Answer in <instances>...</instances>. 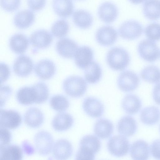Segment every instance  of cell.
<instances>
[{
  "mask_svg": "<svg viewBox=\"0 0 160 160\" xmlns=\"http://www.w3.org/2000/svg\"><path fill=\"white\" fill-rule=\"evenodd\" d=\"M122 107L126 113L133 114L139 111L142 107V102L137 96L132 94H128L122 99Z\"/></svg>",
  "mask_w": 160,
  "mask_h": 160,
  "instance_id": "29",
  "label": "cell"
},
{
  "mask_svg": "<svg viewBox=\"0 0 160 160\" xmlns=\"http://www.w3.org/2000/svg\"><path fill=\"white\" fill-rule=\"evenodd\" d=\"M150 151L155 158L160 159V140L154 141L150 146Z\"/></svg>",
  "mask_w": 160,
  "mask_h": 160,
  "instance_id": "43",
  "label": "cell"
},
{
  "mask_svg": "<svg viewBox=\"0 0 160 160\" xmlns=\"http://www.w3.org/2000/svg\"><path fill=\"white\" fill-rule=\"evenodd\" d=\"M107 64L113 70L121 71L128 66L130 58L128 52L119 47L112 48L108 52L106 57Z\"/></svg>",
  "mask_w": 160,
  "mask_h": 160,
  "instance_id": "2",
  "label": "cell"
},
{
  "mask_svg": "<svg viewBox=\"0 0 160 160\" xmlns=\"http://www.w3.org/2000/svg\"><path fill=\"white\" fill-rule=\"evenodd\" d=\"M143 32L142 25L138 22L133 20L126 21L120 27L118 32L122 38L133 40L140 37Z\"/></svg>",
  "mask_w": 160,
  "mask_h": 160,
  "instance_id": "8",
  "label": "cell"
},
{
  "mask_svg": "<svg viewBox=\"0 0 160 160\" xmlns=\"http://www.w3.org/2000/svg\"><path fill=\"white\" fill-rule=\"evenodd\" d=\"M22 148L25 153L27 155H30L34 152V149L30 143L26 141L22 143Z\"/></svg>",
  "mask_w": 160,
  "mask_h": 160,
  "instance_id": "46",
  "label": "cell"
},
{
  "mask_svg": "<svg viewBox=\"0 0 160 160\" xmlns=\"http://www.w3.org/2000/svg\"><path fill=\"white\" fill-rule=\"evenodd\" d=\"M113 124L110 120L105 118H101L95 123L94 131L95 134L101 139L109 138L113 131Z\"/></svg>",
  "mask_w": 160,
  "mask_h": 160,
  "instance_id": "25",
  "label": "cell"
},
{
  "mask_svg": "<svg viewBox=\"0 0 160 160\" xmlns=\"http://www.w3.org/2000/svg\"><path fill=\"white\" fill-rule=\"evenodd\" d=\"M143 12L148 19L155 20L160 18V0H147L143 6Z\"/></svg>",
  "mask_w": 160,
  "mask_h": 160,
  "instance_id": "31",
  "label": "cell"
},
{
  "mask_svg": "<svg viewBox=\"0 0 160 160\" xmlns=\"http://www.w3.org/2000/svg\"><path fill=\"white\" fill-rule=\"evenodd\" d=\"M101 147V142L97 137L92 135L85 136L80 141L76 159L94 160L95 155L99 151Z\"/></svg>",
  "mask_w": 160,
  "mask_h": 160,
  "instance_id": "1",
  "label": "cell"
},
{
  "mask_svg": "<svg viewBox=\"0 0 160 160\" xmlns=\"http://www.w3.org/2000/svg\"><path fill=\"white\" fill-rule=\"evenodd\" d=\"M27 3L31 10L37 11L43 8L46 3V0H27Z\"/></svg>",
  "mask_w": 160,
  "mask_h": 160,
  "instance_id": "41",
  "label": "cell"
},
{
  "mask_svg": "<svg viewBox=\"0 0 160 160\" xmlns=\"http://www.w3.org/2000/svg\"><path fill=\"white\" fill-rule=\"evenodd\" d=\"M35 15L29 10H25L18 12L14 18L13 22L15 26L20 29L29 28L34 22Z\"/></svg>",
  "mask_w": 160,
  "mask_h": 160,
  "instance_id": "23",
  "label": "cell"
},
{
  "mask_svg": "<svg viewBox=\"0 0 160 160\" xmlns=\"http://www.w3.org/2000/svg\"><path fill=\"white\" fill-rule=\"evenodd\" d=\"M33 68L32 60L28 56L22 55L18 57L15 60L13 65V70L17 76L24 77L32 72Z\"/></svg>",
  "mask_w": 160,
  "mask_h": 160,
  "instance_id": "11",
  "label": "cell"
},
{
  "mask_svg": "<svg viewBox=\"0 0 160 160\" xmlns=\"http://www.w3.org/2000/svg\"><path fill=\"white\" fill-rule=\"evenodd\" d=\"M159 130H160V126H159Z\"/></svg>",
  "mask_w": 160,
  "mask_h": 160,
  "instance_id": "48",
  "label": "cell"
},
{
  "mask_svg": "<svg viewBox=\"0 0 160 160\" xmlns=\"http://www.w3.org/2000/svg\"><path fill=\"white\" fill-rule=\"evenodd\" d=\"M0 148L8 145L11 139V134L9 131L6 128L0 127Z\"/></svg>",
  "mask_w": 160,
  "mask_h": 160,
  "instance_id": "40",
  "label": "cell"
},
{
  "mask_svg": "<svg viewBox=\"0 0 160 160\" xmlns=\"http://www.w3.org/2000/svg\"><path fill=\"white\" fill-rule=\"evenodd\" d=\"M56 68L52 61L43 59L38 62L34 68L37 76L41 79L46 80L52 78L55 74Z\"/></svg>",
  "mask_w": 160,
  "mask_h": 160,
  "instance_id": "17",
  "label": "cell"
},
{
  "mask_svg": "<svg viewBox=\"0 0 160 160\" xmlns=\"http://www.w3.org/2000/svg\"><path fill=\"white\" fill-rule=\"evenodd\" d=\"M34 141L36 150L39 155H47L51 152L54 140L50 133L45 131H40L36 134Z\"/></svg>",
  "mask_w": 160,
  "mask_h": 160,
  "instance_id": "5",
  "label": "cell"
},
{
  "mask_svg": "<svg viewBox=\"0 0 160 160\" xmlns=\"http://www.w3.org/2000/svg\"><path fill=\"white\" fill-rule=\"evenodd\" d=\"M16 98L18 102L22 105H27L35 103L37 94L33 85L19 89L16 93Z\"/></svg>",
  "mask_w": 160,
  "mask_h": 160,
  "instance_id": "24",
  "label": "cell"
},
{
  "mask_svg": "<svg viewBox=\"0 0 160 160\" xmlns=\"http://www.w3.org/2000/svg\"><path fill=\"white\" fill-rule=\"evenodd\" d=\"M50 104L53 109L58 112L66 110L69 106V102L68 99L61 95H56L53 96L50 99Z\"/></svg>",
  "mask_w": 160,
  "mask_h": 160,
  "instance_id": "36",
  "label": "cell"
},
{
  "mask_svg": "<svg viewBox=\"0 0 160 160\" xmlns=\"http://www.w3.org/2000/svg\"><path fill=\"white\" fill-rule=\"evenodd\" d=\"M149 148L148 143L145 141L139 140L131 145L130 153L134 160H147L149 157Z\"/></svg>",
  "mask_w": 160,
  "mask_h": 160,
  "instance_id": "21",
  "label": "cell"
},
{
  "mask_svg": "<svg viewBox=\"0 0 160 160\" xmlns=\"http://www.w3.org/2000/svg\"><path fill=\"white\" fill-rule=\"evenodd\" d=\"M74 122L73 117L69 114L61 112L53 118L52 122L53 128L58 131L67 130L72 126Z\"/></svg>",
  "mask_w": 160,
  "mask_h": 160,
  "instance_id": "20",
  "label": "cell"
},
{
  "mask_svg": "<svg viewBox=\"0 0 160 160\" xmlns=\"http://www.w3.org/2000/svg\"><path fill=\"white\" fill-rule=\"evenodd\" d=\"M12 89L8 86H2L1 87V107L4 104L12 93Z\"/></svg>",
  "mask_w": 160,
  "mask_h": 160,
  "instance_id": "42",
  "label": "cell"
},
{
  "mask_svg": "<svg viewBox=\"0 0 160 160\" xmlns=\"http://www.w3.org/2000/svg\"><path fill=\"white\" fill-rule=\"evenodd\" d=\"M69 30L68 22L63 19H60L56 21L52 25L51 32L55 37L62 38L65 36Z\"/></svg>",
  "mask_w": 160,
  "mask_h": 160,
  "instance_id": "35",
  "label": "cell"
},
{
  "mask_svg": "<svg viewBox=\"0 0 160 160\" xmlns=\"http://www.w3.org/2000/svg\"><path fill=\"white\" fill-rule=\"evenodd\" d=\"M63 88L67 95L72 98H78L84 94L87 89V85L82 77L72 76L64 80Z\"/></svg>",
  "mask_w": 160,
  "mask_h": 160,
  "instance_id": "3",
  "label": "cell"
},
{
  "mask_svg": "<svg viewBox=\"0 0 160 160\" xmlns=\"http://www.w3.org/2000/svg\"><path fill=\"white\" fill-rule=\"evenodd\" d=\"M84 69V77L88 82L95 84L100 80L102 75V70L98 62H92Z\"/></svg>",
  "mask_w": 160,
  "mask_h": 160,
  "instance_id": "33",
  "label": "cell"
},
{
  "mask_svg": "<svg viewBox=\"0 0 160 160\" xmlns=\"http://www.w3.org/2000/svg\"><path fill=\"white\" fill-rule=\"evenodd\" d=\"M107 147L111 154L119 157L127 154L130 148V144L125 136L117 135L112 137L109 139Z\"/></svg>",
  "mask_w": 160,
  "mask_h": 160,
  "instance_id": "4",
  "label": "cell"
},
{
  "mask_svg": "<svg viewBox=\"0 0 160 160\" xmlns=\"http://www.w3.org/2000/svg\"><path fill=\"white\" fill-rule=\"evenodd\" d=\"M153 97L156 103L160 105V83L155 86L153 91Z\"/></svg>",
  "mask_w": 160,
  "mask_h": 160,
  "instance_id": "45",
  "label": "cell"
},
{
  "mask_svg": "<svg viewBox=\"0 0 160 160\" xmlns=\"http://www.w3.org/2000/svg\"><path fill=\"white\" fill-rule=\"evenodd\" d=\"M78 48L77 44L74 41L67 38L59 40L56 45V50L58 54L67 58L74 57Z\"/></svg>",
  "mask_w": 160,
  "mask_h": 160,
  "instance_id": "12",
  "label": "cell"
},
{
  "mask_svg": "<svg viewBox=\"0 0 160 160\" xmlns=\"http://www.w3.org/2000/svg\"><path fill=\"white\" fill-rule=\"evenodd\" d=\"M30 42L33 47L40 49L48 47L52 41L50 33L47 30L41 29L33 32L30 37Z\"/></svg>",
  "mask_w": 160,
  "mask_h": 160,
  "instance_id": "15",
  "label": "cell"
},
{
  "mask_svg": "<svg viewBox=\"0 0 160 160\" xmlns=\"http://www.w3.org/2000/svg\"><path fill=\"white\" fill-rule=\"evenodd\" d=\"M72 19L74 24L82 29L89 28L93 22L91 14L88 12L82 9L77 10L74 12Z\"/></svg>",
  "mask_w": 160,
  "mask_h": 160,
  "instance_id": "28",
  "label": "cell"
},
{
  "mask_svg": "<svg viewBox=\"0 0 160 160\" xmlns=\"http://www.w3.org/2000/svg\"><path fill=\"white\" fill-rule=\"evenodd\" d=\"M139 83L138 76L134 72L126 70L121 72L117 80L118 86L124 92L132 91L136 89Z\"/></svg>",
  "mask_w": 160,
  "mask_h": 160,
  "instance_id": "7",
  "label": "cell"
},
{
  "mask_svg": "<svg viewBox=\"0 0 160 160\" xmlns=\"http://www.w3.org/2000/svg\"><path fill=\"white\" fill-rule=\"evenodd\" d=\"M52 6L54 12L62 18L69 17L73 11L72 0H53Z\"/></svg>",
  "mask_w": 160,
  "mask_h": 160,
  "instance_id": "26",
  "label": "cell"
},
{
  "mask_svg": "<svg viewBox=\"0 0 160 160\" xmlns=\"http://www.w3.org/2000/svg\"><path fill=\"white\" fill-rule=\"evenodd\" d=\"M9 44L12 51L18 54H22L25 52L28 48L29 41L24 34L17 33L11 38Z\"/></svg>",
  "mask_w": 160,
  "mask_h": 160,
  "instance_id": "27",
  "label": "cell"
},
{
  "mask_svg": "<svg viewBox=\"0 0 160 160\" xmlns=\"http://www.w3.org/2000/svg\"><path fill=\"white\" fill-rule=\"evenodd\" d=\"M21 122V116L18 112L12 110L1 109L0 127L15 129L20 125Z\"/></svg>",
  "mask_w": 160,
  "mask_h": 160,
  "instance_id": "9",
  "label": "cell"
},
{
  "mask_svg": "<svg viewBox=\"0 0 160 160\" xmlns=\"http://www.w3.org/2000/svg\"><path fill=\"white\" fill-rule=\"evenodd\" d=\"M22 158V152L20 147L15 145H8L0 148L1 160H20Z\"/></svg>",
  "mask_w": 160,
  "mask_h": 160,
  "instance_id": "32",
  "label": "cell"
},
{
  "mask_svg": "<svg viewBox=\"0 0 160 160\" xmlns=\"http://www.w3.org/2000/svg\"><path fill=\"white\" fill-rule=\"evenodd\" d=\"M140 118L141 121L144 124H155L160 119V110L154 106L144 108L141 112Z\"/></svg>",
  "mask_w": 160,
  "mask_h": 160,
  "instance_id": "30",
  "label": "cell"
},
{
  "mask_svg": "<svg viewBox=\"0 0 160 160\" xmlns=\"http://www.w3.org/2000/svg\"><path fill=\"white\" fill-rule=\"evenodd\" d=\"M82 106L85 112L89 116L93 118L101 116L104 110L102 103L98 99L92 97L85 98Z\"/></svg>",
  "mask_w": 160,
  "mask_h": 160,
  "instance_id": "13",
  "label": "cell"
},
{
  "mask_svg": "<svg viewBox=\"0 0 160 160\" xmlns=\"http://www.w3.org/2000/svg\"><path fill=\"white\" fill-rule=\"evenodd\" d=\"M118 38V33L113 27L104 26L99 28L96 34V38L100 44L105 46L113 44Z\"/></svg>",
  "mask_w": 160,
  "mask_h": 160,
  "instance_id": "10",
  "label": "cell"
},
{
  "mask_svg": "<svg viewBox=\"0 0 160 160\" xmlns=\"http://www.w3.org/2000/svg\"><path fill=\"white\" fill-rule=\"evenodd\" d=\"M21 0H0L2 8L8 12H13L19 7Z\"/></svg>",
  "mask_w": 160,
  "mask_h": 160,
  "instance_id": "39",
  "label": "cell"
},
{
  "mask_svg": "<svg viewBox=\"0 0 160 160\" xmlns=\"http://www.w3.org/2000/svg\"><path fill=\"white\" fill-rule=\"evenodd\" d=\"M146 36L152 41L160 40V24L152 23L148 25L144 31Z\"/></svg>",
  "mask_w": 160,
  "mask_h": 160,
  "instance_id": "38",
  "label": "cell"
},
{
  "mask_svg": "<svg viewBox=\"0 0 160 160\" xmlns=\"http://www.w3.org/2000/svg\"><path fill=\"white\" fill-rule=\"evenodd\" d=\"M37 94V100L35 103L41 104L45 102L49 96L48 87L44 83L39 82L33 85Z\"/></svg>",
  "mask_w": 160,
  "mask_h": 160,
  "instance_id": "37",
  "label": "cell"
},
{
  "mask_svg": "<svg viewBox=\"0 0 160 160\" xmlns=\"http://www.w3.org/2000/svg\"><path fill=\"white\" fill-rule=\"evenodd\" d=\"M24 121L28 127L37 128L40 127L44 120L43 115L41 111L36 108H31L26 112L24 116Z\"/></svg>",
  "mask_w": 160,
  "mask_h": 160,
  "instance_id": "22",
  "label": "cell"
},
{
  "mask_svg": "<svg viewBox=\"0 0 160 160\" xmlns=\"http://www.w3.org/2000/svg\"><path fill=\"white\" fill-rule=\"evenodd\" d=\"M1 82L3 83L8 78L10 75L9 68L6 64L1 63Z\"/></svg>",
  "mask_w": 160,
  "mask_h": 160,
  "instance_id": "44",
  "label": "cell"
},
{
  "mask_svg": "<svg viewBox=\"0 0 160 160\" xmlns=\"http://www.w3.org/2000/svg\"><path fill=\"white\" fill-rule=\"evenodd\" d=\"M98 15L99 18L107 23L113 22L118 15V10L112 3L106 2L102 3L99 7Z\"/></svg>",
  "mask_w": 160,
  "mask_h": 160,
  "instance_id": "16",
  "label": "cell"
},
{
  "mask_svg": "<svg viewBox=\"0 0 160 160\" xmlns=\"http://www.w3.org/2000/svg\"><path fill=\"white\" fill-rule=\"evenodd\" d=\"M74 57L76 66L80 68L85 69L92 62L93 51L88 46H82L78 48Z\"/></svg>",
  "mask_w": 160,
  "mask_h": 160,
  "instance_id": "18",
  "label": "cell"
},
{
  "mask_svg": "<svg viewBox=\"0 0 160 160\" xmlns=\"http://www.w3.org/2000/svg\"><path fill=\"white\" fill-rule=\"evenodd\" d=\"M118 132L122 135L129 137L136 132L137 125L135 119L129 116H125L118 122L117 126Z\"/></svg>",
  "mask_w": 160,
  "mask_h": 160,
  "instance_id": "19",
  "label": "cell"
},
{
  "mask_svg": "<svg viewBox=\"0 0 160 160\" xmlns=\"http://www.w3.org/2000/svg\"><path fill=\"white\" fill-rule=\"evenodd\" d=\"M140 75L145 81L151 83L160 82V69L153 65L147 66L141 71Z\"/></svg>",
  "mask_w": 160,
  "mask_h": 160,
  "instance_id": "34",
  "label": "cell"
},
{
  "mask_svg": "<svg viewBox=\"0 0 160 160\" xmlns=\"http://www.w3.org/2000/svg\"><path fill=\"white\" fill-rule=\"evenodd\" d=\"M138 49L141 57L149 62L156 61L160 56L159 49L156 43L150 39L141 41L138 45Z\"/></svg>",
  "mask_w": 160,
  "mask_h": 160,
  "instance_id": "6",
  "label": "cell"
},
{
  "mask_svg": "<svg viewBox=\"0 0 160 160\" xmlns=\"http://www.w3.org/2000/svg\"><path fill=\"white\" fill-rule=\"evenodd\" d=\"M145 0H129L131 2L135 4H140L143 2Z\"/></svg>",
  "mask_w": 160,
  "mask_h": 160,
  "instance_id": "47",
  "label": "cell"
},
{
  "mask_svg": "<svg viewBox=\"0 0 160 160\" xmlns=\"http://www.w3.org/2000/svg\"><path fill=\"white\" fill-rule=\"evenodd\" d=\"M73 147L68 140L61 139L57 140L54 144L52 154L55 158L59 160H66L70 158L73 152Z\"/></svg>",
  "mask_w": 160,
  "mask_h": 160,
  "instance_id": "14",
  "label": "cell"
}]
</instances>
